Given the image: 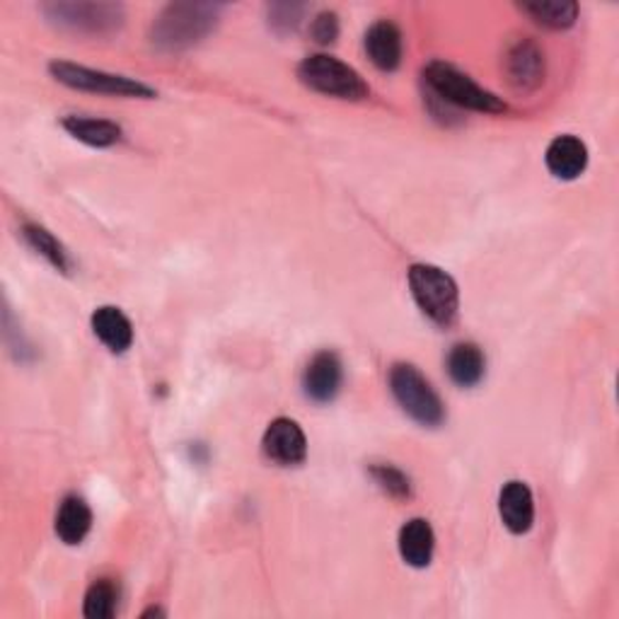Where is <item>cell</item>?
Listing matches in <instances>:
<instances>
[{"mask_svg": "<svg viewBox=\"0 0 619 619\" xmlns=\"http://www.w3.org/2000/svg\"><path fill=\"white\" fill-rule=\"evenodd\" d=\"M220 10L214 3H172L153 20L151 42L160 52H184L216 30Z\"/></svg>", "mask_w": 619, "mask_h": 619, "instance_id": "cell-1", "label": "cell"}, {"mask_svg": "<svg viewBox=\"0 0 619 619\" xmlns=\"http://www.w3.org/2000/svg\"><path fill=\"white\" fill-rule=\"evenodd\" d=\"M424 80L428 90L450 107L481 111V115H503L509 109L497 95L485 90L473 78L465 76L463 70L445 64V61H431L424 68Z\"/></svg>", "mask_w": 619, "mask_h": 619, "instance_id": "cell-2", "label": "cell"}, {"mask_svg": "<svg viewBox=\"0 0 619 619\" xmlns=\"http://www.w3.org/2000/svg\"><path fill=\"white\" fill-rule=\"evenodd\" d=\"M410 289L421 313L438 327H450L460 310V291L455 279L433 264H414L410 269Z\"/></svg>", "mask_w": 619, "mask_h": 619, "instance_id": "cell-3", "label": "cell"}, {"mask_svg": "<svg viewBox=\"0 0 619 619\" xmlns=\"http://www.w3.org/2000/svg\"><path fill=\"white\" fill-rule=\"evenodd\" d=\"M298 78L305 88L315 90L319 95L339 97V100H366L370 95L368 83L361 78V73L351 68L344 61L327 56V54H315L301 61L298 66Z\"/></svg>", "mask_w": 619, "mask_h": 619, "instance_id": "cell-4", "label": "cell"}, {"mask_svg": "<svg viewBox=\"0 0 619 619\" xmlns=\"http://www.w3.org/2000/svg\"><path fill=\"white\" fill-rule=\"evenodd\" d=\"M390 390L402 410L410 414L416 424L436 428L445 419V406L431 382L410 363H398L390 370Z\"/></svg>", "mask_w": 619, "mask_h": 619, "instance_id": "cell-5", "label": "cell"}, {"mask_svg": "<svg viewBox=\"0 0 619 619\" xmlns=\"http://www.w3.org/2000/svg\"><path fill=\"white\" fill-rule=\"evenodd\" d=\"M48 73H52L58 83H64L66 88L73 90L111 95V97H141V100H151V97H155V90L139 80L127 76H115V73H107V70H95L88 66L70 64V61H52V64H48Z\"/></svg>", "mask_w": 619, "mask_h": 619, "instance_id": "cell-6", "label": "cell"}, {"mask_svg": "<svg viewBox=\"0 0 619 619\" xmlns=\"http://www.w3.org/2000/svg\"><path fill=\"white\" fill-rule=\"evenodd\" d=\"M42 12L58 28L85 34H107L123 24V8L115 3H46Z\"/></svg>", "mask_w": 619, "mask_h": 619, "instance_id": "cell-7", "label": "cell"}, {"mask_svg": "<svg viewBox=\"0 0 619 619\" xmlns=\"http://www.w3.org/2000/svg\"><path fill=\"white\" fill-rule=\"evenodd\" d=\"M262 448L269 460H274L276 465L291 467V465H301L307 455V441L303 428L295 424L293 419H274L269 424L264 438H262Z\"/></svg>", "mask_w": 619, "mask_h": 619, "instance_id": "cell-8", "label": "cell"}, {"mask_svg": "<svg viewBox=\"0 0 619 619\" xmlns=\"http://www.w3.org/2000/svg\"><path fill=\"white\" fill-rule=\"evenodd\" d=\"M341 380H344V370L339 356L334 351H319L310 358V363L305 366L303 392L307 400H313L317 404H327L339 394Z\"/></svg>", "mask_w": 619, "mask_h": 619, "instance_id": "cell-9", "label": "cell"}, {"mask_svg": "<svg viewBox=\"0 0 619 619\" xmlns=\"http://www.w3.org/2000/svg\"><path fill=\"white\" fill-rule=\"evenodd\" d=\"M366 52L370 64L376 68L392 73L398 70L402 64V52H404V44H402V32L394 22L390 20H380L376 22L373 28L366 32Z\"/></svg>", "mask_w": 619, "mask_h": 619, "instance_id": "cell-10", "label": "cell"}, {"mask_svg": "<svg viewBox=\"0 0 619 619\" xmlns=\"http://www.w3.org/2000/svg\"><path fill=\"white\" fill-rule=\"evenodd\" d=\"M544 163L556 180L572 182L588 167V148L576 135H556L544 153Z\"/></svg>", "mask_w": 619, "mask_h": 619, "instance_id": "cell-11", "label": "cell"}, {"mask_svg": "<svg viewBox=\"0 0 619 619\" xmlns=\"http://www.w3.org/2000/svg\"><path fill=\"white\" fill-rule=\"evenodd\" d=\"M499 513L503 525L509 528L513 535H525V532L535 523V499L525 481H509L503 485L499 497Z\"/></svg>", "mask_w": 619, "mask_h": 619, "instance_id": "cell-12", "label": "cell"}, {"mask_svg": "<svg viewBox=\"0 0 619 619\" xmlns=\"http://www.w3.org/2000/svg\"><path fill=\"white\" fill-rule=\"evenodd\" d=\"M93 332L111 354H123L133 344V327L119 307H97L93 313Z\"/></svg>", "mask_w": 619, "mask_h": 619, "instance_id": "cell-13", "label": "cell"}, {"mask_svg": "<svg viewBox=\"0 0 619 619\" xmlns=\"http://www.w3.org/2000/svg\"><path fill=\"white\" fill-rule=\"evenodd\" d=\"M433 550H436V535L428 520L412 518L400 530V554L410 566L426 568L433 560Z\"/></svg>", "mask_w": 619, "mask_h": 619, "instance_id": "cell-14", "label": "cell"}, {"mask_svg": "<svg viewBox=\"0 0 619 619\" xmlns=\"http://www.w3.org/2000/svg\"><path fill=\"white\" fill-rule=\"evenodd\" d=\"M509 76L518 90H535L544 80V56L535 42H520L509 54Z\"/></svg>", "mask_w": 619, "mask_h": 619, "instance_id": "cell-15", "label": "cell"}, {"mask_svg": "<svg viewBox=\"0 0 619 619\" xmlns=\"http://www.w3.org/2000/svg\"><path fill=\"white\" fill-rule=\"evenodd\" d=\"M487 373L485 351L473 341L455 344L448 354V376L460 388H475Z\"/></svg>", "mask_w": 619, "mask_h": 619, "instance_id": "cell-16", "label": "cell"}, {"mask_svg": "<svg viewBox=\"0 0 619 619\" xmlns=\"http://www.w3.org/2000/svg\"><path fill=\"white\" fill-rule=\"evenodd\" d=\"M93 528V511L80 497H66L56 513V535L66 544H80Z\"/></svg>", "mask_w": 619, "mask_h": 619, "instance_id": "cell-17", "label": "cell"}, {"mask_svg": "<svg viewBox=\"0 0 619 619\" xmlns=\"http://www.w3.org/2000/svg\"><path fill=\"white\" fill-rule=\"evenodd\" d=\"M64 129L88 145L109 148L121 141V127L107 119H90V117H66Z\"/></svg>", "mask_w": 619, "mask_h": 619, "instance_id": "cell-18", "label": "cell"}, {"mask_svg": "<svg viewBox=\"0 0 619 619\" xmlns=\"http://www.w3.org/2000/svg\"><path fill=\"white\" fill-rule=\"evenodd\" d=\"M520 10L550 30H568L578 18L574 0H532V3H520Z\"/></svg>", "mask_w": 619, "mask_h": 619, "instance_id": "cell-19", "label": "cell"}, {"mask_svg": "<svg viewBox=\"0 0 619 619\" xmlns=\"http://www.w3.org/2000/svg\"><path fill=\"white\" fill-rule=\"evenodd\" d=\"M22 238L28 240V245L36 254H42L48 264L58 269L61 274H70V257L66 252V247L61 245L52 232L46 228L36 226V222H24L22 226Z\"/></svg>", "mask_w": 619, "mask_h": 619, "instance_id": "cell-20", "label": "cell"}, {"mask_svg": "<svg viewBox=\"0 0 619 619\" xmlns=\"http://www.w3.org/2000/svg\"><path fill=\"white\" fill-rule=\"evenodd\" d=\"M119 602V588L111 584L109 578H100L85 593V617L90 619H109L117 612Z\"/></svg>", "mask_w": 619, "mask_h": 619, "instance_id": "cell-21", "label": "cell"}, {"mask_svg": "<svg viewBox=\"0 0 619 619\" xmlns=\"http://www.w3.org/2000/svg\"><path fill=\"white\" fill-rule=\"evenodd\" d=\"M370 477L376 479V485L392 499H410L412 497V479L406 477L402 469L392 465H373L370 467Z\"/></svg>", "mask_w": 619, "mask_h": 619, "instance_id": "cell-22", "label": "cell"}, {"mask_svg": "<svg viewBox=\"0 0 619 619\" xmlns=\"http://www.w3.org/2000/svg\"><path fill=\"white\" fill-rule=\"evenodd\" d=\"M303 15V6H293V3H281V6H271L269 8V24L276 30H295L301 22Z\"/></svg>", "mask_w": 619, "mask_h": 619, "instance_id": "cell-23", "label": "cell"}, {"mask_svg": "<svg viewBox=\"0 0 619 619\" xmlns=\"http://www.w3.org/2000/svg\"><path fill=\"white\" fill-rule=\"evenodd\" d=\"M310 32H313V40L317 44L337 42V36H339V18H337V12H332V10L319 12V15L313 20V28H310Z\"/></svg>", "mask_w": 619, "mask_h": 619, "instance_id": "cell-24", "label": "cell"}]
</instances>
